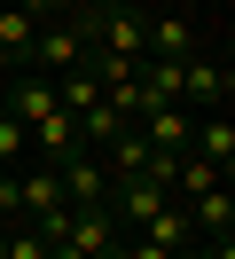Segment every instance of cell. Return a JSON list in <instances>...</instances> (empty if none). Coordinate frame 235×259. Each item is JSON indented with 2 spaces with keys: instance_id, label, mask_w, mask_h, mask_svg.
<instances>
[{
  "instance_id": "6da1fadb",
  "label": "cell",
  "mask_w": 235,
  "mask_h": 259,
  "mask_svg": "<svg viewBox=\"0 0 235 259\" xmlns=\"http://www.w3.org/2000/svg\"><path fill=\"white\" fill-rule=\"evenodd\" d=\"M55 165V181H63V204H110V173H102V157L94 149H63V157H47Z\"/></svg>"
},
{
  "instance_id": "7a4b0ae2",
  "label": "cell",
  "mask_w": 235,
  "mask_h": 259,
  "mask_svg": "<svg viewBox=\"0 0 235 259\" xmlns=\"http://www.w3.org/2000/svg\"><path fill=\"white\" fill-rule=\"evenodd\" d=\"M31 32H39V16H31L24 0H0V63L8 71L31 63Z\"/></svg>"
},
{
  "instance_id": "3957f363",
  "label": "cell",
  "mask_w": 235,
  "mask_h": 259,
  "mask_svg": "<svg viewBox=\"0 0 235 259\" xmlns=\"http://www.w3.org/2000/svg\"><path fill=\"white\" fill-rule=\"evenodd\" d=\"M24 149H31V134L16 126V110L0 102V173H24Z\"/></svg>"
},
{
  "instance_id": "277c9868",
  "label": "cell",
  "mask_w": 235,
  "mask_h": 259,
  "mask_svg": "<svg viewBox=\"0 0 235 259\" xmlns=\"http://www.w3.org/2000/svg\"><path fill=\"white\" fill-rule=\"evenodd\" d=\"M0 259H8V228H0Z\"/></svg>"
}]
</instances>
